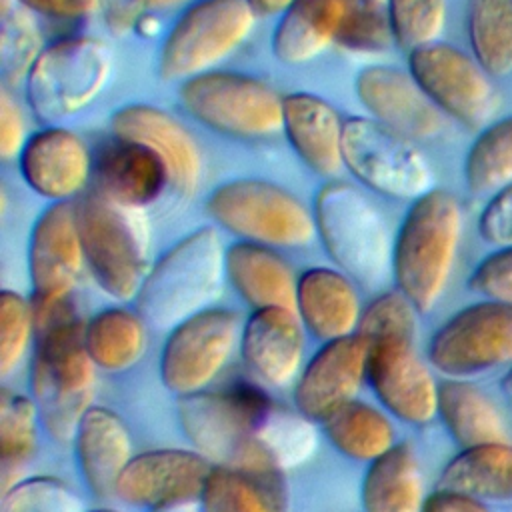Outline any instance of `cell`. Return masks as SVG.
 Instances as JSON below:
<instances>
[{
	"instance_id": "d6a6232c",
	"label": "cell",
	"mask_w": 512,
	"mask_h": 512,
	"mask_svg": "<svg viewBox=\"0 0 512 512\" xmlns=\"http://www.w3.org/2000/svg\"><path fill=\"white\" fill-rule=\"evenodd\" d=\"M84 340L98 368L108 372L126 370L144 354V318L128 308H106L86 322Z\"/></svg>"
},
{
	"instance_id": "ffe728a7",
	"label": "cell",
	"mask_w": 512,
	"mask_h": 512,
	"mask_svg": "<svg viewBox=\"0 0 512 512\" xmlns=\"http://www.w3.org/2000/svg\"><path fill=\"white\" fill-rule=\"evenodd\" d=\"M354 90L372 120L412 142L428 140L442 132L444 114L408 70L388 64L366 66L358 72Z\"/></svg>"
},
{
	"instance_id": "603a6c76",
	"label": "cell",
	"mask_w": 512,
	"mask_h": 512,
	"mask_svg": "<svg viewBox=\"0 0 512 512\" xmlns=\"http://www.w3.org/2000/svg\"><path fill=\"white\" fill-rule=\"evenodd\" d=\"M282 132L296 156L314 174L332 178L344 168V120L322 96L302 90L284 94Z\"/></svg>"
},
{
	"instance_id": "836d02e7",
	"label": "cell",
	"mask_w": 512,
	"mask_h": 512,
	"mask_svg": "<svg viewBox=\"0 0 512 512\" xmlns=\"http://www.w3.org/2000/svg\"><path fill=\"white\" fill-rule=\"evenodd\" d=\"M322 426L334 448L354 460L372 462L394 446L390 420L380 410L360 400H350L340 406Z\"/></svg>"
},
{
	"instance_id": "d6986e66",
	"label": "cell",
	"mask_w": 512,
	"mask_h": 512,
	"mask_svg": "<svg viewBox=\"0 0 512 512\" xmlns=\"http://www.w3.org/2000/svg\"><path fill=\"white\" fill-rule=\"evenodd\" d=\"M18 170L26 186L48 202L78 200L92 178L94 154L70 128L44 126L28 136Z\"/></svg>"
},
{
	"instance_id": "e0dca14e",
	"label": "cell",
	"mask_w": 512,
	"mask_h": 512,
	"mask_svg": "<svg viewBox=\"0 0 512 512\" xmlns=\"http://www.w3.org/2000/svg\"><path fill=\"white\" fill-rule=\"evenodd\" d=\"M114 136L150 148L166 166L170 190L180 198L196 194L202 180V152L192 132L168 110L154 104H126L110 116Z\"/></svg>"
},
{
	"instance_id": "ab89813d",
	"label": "cell",
	"mask_w": 512,
	"mask_h": 512,
	"mask_svg": "<svg viewBox=\"0 0 512 512\" xmlns=\"http://www.w3.org/2000/svg\"><path fill=\"white\" fill-rule=\"evenodd\" d=\"M386 18L394 44L404 52L440 40L448 0H386Z\"/></svg>"
},
{
	"instance_id": "9a60e30c",
	"label": "cell",
	"mask_w": 512,
	"mask_h": 512,
	"mask_svg": "<svg viewBox=\"0 0 512 512\" xmlns=\"http://www.w3.org/2000/svg\"><path fill=\"white\" fill-rule=\"evenodd\" d=\"M416 336H386L364 342L366 378L378 400L408 424H426L438 414V384L414 348Z\"/></svg>"
},
{
	"instance_id": "9c48e42d",
	"label": "cell",
	"mask_w": 512,
	"mask_h": 512,
	"mask_svg": "<svg viewBox=\"0 0 512 512\" xmlns=\"http://www.w3.org/2000/svg\"><path fill=\"white\" fill-rule=\"evenodd\" d=\"M256 14L246 0H196L166 32L158 74L166 82L216 70L252 34Z\"/></svg>"
},
{
	"instance_id": "5b68a950",
	"label": "cell",
	"mask_w": 512,
	"mask_h": 512,
	"mask_svg": "<svg viewBox=\"0 0 512 512\" xmlns=\"http://www.w3.org/2000/svg\"><path fill=\"white\" fill-rule=\"evenodd\" d=\"M316 234L338 270L364 288H378L392 272V246L384 216L356 186L328 180L314 196Z\"/></svg>"
},
{
	"instance_id": "d4e9b609",
	"label": "cell",
	"mask_w": 512,
	"mask_h": 512,
	"mask_svg": "<svg viewBox=\"0 0 512 512\" xmlns=\"http://www.w3.org/2000/svg\"><path fill=\"white\" fill-rule=\"evenodd\" d=\"M358 0H294L278 18L270 38L274 56L302 66L338 44L342 28Z\"/></svg>"
},
{
	"instance_id": "681fc988",
	"label": "cell",
	"mask_w": 512,
	"mask_h": 512,
	"mask_svg": "<svg viewBox=\"0 0 512 512\" xmlns=\"http://www.w3.org/2000/svg\"><path fill=\"white\" fill-rule=\"evenodd\" d=\"M422 512H490V510L482 500L474 496H468L450 488H438L424 498Z\"/></svg>"
},
{
	"instance_id": "f6af8a7d",
	"label": "cell",
	"mask_w": 512,
	"mask_h": 512,
	"mask_svg": "<svg viewBox=\"0 0 512 512\" xmlns=\"http://www.w3.org/2000/svg\"><path fill=\"white\" fill-rule=\"evenodd\" d=\"M468 288L486 300L512 304V244L486 254L472 270Z\"/></svg>"
},
{
	"instance_id": "ee69618b",
	"label": "cell",
	"mask_w": 512,
	"mask_h": 512,
	"mask_svg": "<svg viewBox=\"0 0 512 512\" xmlns=\"http://www.w3.org/2000/svg\"><path fill=\"white\" fill-rule=\"evenodd\" d=\"M394 44L384 6L358 0L342 28L336 48L352 54H382Z\"/></svg>"
},
{
	"instance_id": "ac0fdd59",
	"label": "cell",
	"mask_w": 512,
	"mask_h": 512,
	"mask_svg": "<svg viewBox=\"0 0 512 512\" xmlns=\"http://www.w3.org/2000/svg\"><path fill=\"white\" fill-rule=\"evenodd\" d=\"M82 266L84 252L76 222V202H50L30 230V300L46 302L70 296Z\"/></svg>"
},
{
	"instance_id": "3957f363",
	"label": "cell",
	"mask_w": 512,
	"mask_h": 512,
	"mask_svg": "<svg viewBox=\"0 0 512 512\" xmlns=\"http://www.w3.org/2000/svg\"><path fill=\"white\" fill-rule=\"evenodd\" d=\"M226 276V250L214 226L180 238L148 270L136 312L158 328H174L202 312L220 294Z\"/></svg>"
},
{
	"instance_id": "1f68e13d",
	"label": "cell",
	"mask_w": 512,
	"mask_h": 512,
	"mask_svg": "<svg viewBox=\"0 0 512 512\" xmlns=\"http://www.w3.org/2000/svg\"><path fill=\"white\" fill-rule=\"evenodd\" d=\"M438 416L462 448L506 440L500 408L466 378H448L438 384Z\"/></svg>"
},
{
	"instance_id": "74e56055",
	"label": "cell",
	"mask_w": 512,
	"mask_h": 512,
	"mask_svg": "<svg viewBox=\"0 0 512 512\" xmlns=\"http://www.w3.org/2000/svg\"><path fill=\"white\" fill-rule=\"evenodd\" d=\"M256 440L284 470L310 458L316 448V428L302 412H288L272 404L256 430Z\"/></svg>"
},
{
	"instance_id": "5bb4252c",
	"label": "cell",
	"mask_w": 512,
	"mask_h": 512,
	"mask_svg": "<svg viewBox=\"0 0 512 512\" xmlns=\"http://www.w3.org/2000/svg\"><path fill=\"white\" fill-rule=\"evenodd\" d=\"M240 334L238 316L228 308H206L176 324L160 356L166 388L180 396L204 390L230 360Z\"/></svg>"
},
{
	"instance_id": "277c9868",
	"label": "cell",
	"mask_w": 512,
	"mask_h": 512,
	"mask_svg": "<svg viewBox=\"0 0 512 512\" xmlns=\"http://www.w3.org/2000/svg\"><path fill=\"white\" fill-rule=\"evenodd\" d=\"M74 202L90 276L114 300L136 298L148 274L150 226L144 208L120 204L96 188Z\"/></svg>"
},
{
	"instance_id": "7a4b0ae2",
	"label": "cell",
	"mask_w": 512,
	"mask_h": 512,
	"mask_svg": "<svg viewBox=\"0 0 512 512\" xmlns=\"http://www.w3.org/2000/svg\"><path fill=\"white\" fill-rule=\"evenodd\" d=\"M464 214L460 200L444 188H432L412 200L392 246L396 288L428 312L442 298L462 238Z\"/></svg>"
},
{
	"instance_id": "484cf974",
	"label": "cell",
	"mask_w": 512,
	"mask_h": 512,
	"mask_svg": "<svg viewBox=\"0 0 512 512\" xmlns=\"http://www.w3.org/2000/svg\"><path fill=\"white\" fill-rule=\"evenodd\" d=\"M296 314L322 340L350 336L362 316L354 280L336 268H306L296 284Z\"/></svg>"
},
{
	"instance_id": "7c38bea8",
	"label": "cell",
	"mask_w": 512,
	"mask_h": 512,
	"mask_svg": "<svg viewBox=\"0 0 512 512\" xmlns=\"http://www.w3.org/2000/svg\"><path fill=\"white\" fill-rule=\"evenodd\" d=\"M428 360L448 378L512 364V304L482 300L454 312L432 334Z\"/></svg>"
},
{
	"instance_id": "44dd1931",
	"label": "cell",
	"mask_w": 512,
	"mask_h": 512,
	"mask_svg": "<svg viewBox=\"0 0 512 512\" xmlns=\"http://www.w3.org/2000/svg\"><path fill=\"white\" fill-rule=\"evenodd\" d=\"M366 364L368 348L358 334L326 340L298 376L294 388L298 412L324 422L340 406L354 400L366 378Z\"/></svg>"
},
{
	"instance_id": "ba28073f",
	"label": "cell",
	"mask_w": 512,
	"mask_h": 512,
	"mask_svg": "<svg viewBox=\"0 0 512 512\" xmlns=\"http://www.w3.org/2000/svg\"><path fill=\"white\" fill-rule=\"evenodd\" d=\"M180 104L210 130L234 138H268L282 132V100L262 78L210 70L180 82Z\"/></svg>"
},
{
	"instance_id": "7dc6e473",
	"label": "cell",
	"mask_w": 512,
	"mask_h": 512,
	"mask_svg": "<svg viewBox=\"0 0 512 512\" xmlns=\"http://www.w3.org/2000/svg\"><path fill=\"white\" fill-rule=\"evenodd\" d=\"M26 124L24 114L10 94L8 86L0 90V158L4 162L18 160L24 144H26Z\"/></svg>"
},
{
	"instance_id": "f907efd6",
	"label": "cell",
	"mask_w": 512,
	"mask_h": 512,
	"mask_svg": "<svg viewBox=\"0 0 512 512\" xmlns=\"http://www.w3.org/2000/svg\"><path fill=\"white\" fill-rule=\"evenodd\" d=\"M256 18L282 16L294 0H246Z\"/></svg>"
},
{
	"instance_id": "c3c4849f",
	"label": "cell",
	"mask_w": 512,
	"mask_h": 512,
	"mask_svg": "<svg viewBox=\"0 0 512 512\" xmlns=\"http://www.w3.org/2000/svg\"><path fill=\"white\" fill-rule=\"evenodd\" d=\"M30 12L50 20L76 22L94 16L102 0H18Z\"/></svg>"
},
{
	"instance_id": "8fae6325",
	"label": "cell",
	"mask_w": 512,
	"mask_h": 512,
	"mask_svg": "<svg viewBox=\"0 0 512 512\" xmlns=\"http://www.w3.org/2000/svg\"><path fill=\"white\" fill-rule=\"evenodd\" d=\"M342 160L364 188L388 198L416 200L434 188V172L416 142L370 116L344 120Z\"/></svg>"
},
{
	"instance_id": "b9f144b4",
	"label": "cell",
	"mask_w": 512,
	"mask_h": 512,
	"mask_svg": "<svg viewBox=\"0 0 512 512\" xmlns=\"http://www.w3.org/2000/svg\"><path fill=\"white\" fill-rule=\"evenodd\" d=\"M418 308L396 288L376 296L364 310L356 334L364 342L386 336H416Z\"/></svg>"
},
{
	"instance_id": "f5cc1de1",
	"label": "cell",
	"mask_w": 512,
	"mask_h": 512,
	"mask_svg": "<svg viewBox=\"0 0 512 512\" xmlns=\"http://www.w3.org/2000/svg\"><path fill=\"white\" fill-rule=\"evenodd\" d=\"M502 390L512 396V364H510L508 372L502 376Z\"/></svg>"
},
{
	"instance_id": "60d3db41",
	"label": "cell",
	"mask_w": 512,
	"mask_h": 512,
	"mask_svg": "<svg viewBox=\"0 0 512 512\" xmlns=\"http://www.w3.org/2000/svg\"><path fill=\"white\" fill-rule=\"evenodd\" d=\"M0 512H82V502L64 482L34 476L4 490Z\"/></svg>"
},
{
	"instance_id": "8d00e7d4",
	"label": "cell",
	"mask_w": 512,
	"mask_h": 512,
	"mask_svg": "<svg viewBox=\"0 0 512 512\" xmlns=\"http://www.w3.org/2000/svg\"><path fill=\"white\" fill-rule=\"evenodd\" d=\"M44 50L34 12L18 0H0V74L4 86L24 84Z\"/></svg>"
},
{
	"instance_id": "11a10c76",
	"label": "cell",
	"mask_w": 512,
	"mask_h": 512,
	"mask_svg": "<svg viewBox=\"0 0 512 512\" xmlns=\"http://www.w3.org/2000/svg\"><path fill=\"white\" fill-rule=\"evenodd\" d=\"M92 512H118V510H92Z\"/></svg>"
},
{
	"instance_id": "f35d334b",
	"label": "cell",
	"mask_w": 512,
	"mask_h": 512,
	"mask_svg": "<svg viewBox=\"0 0 512 512\" xmlns=\"http://www.w3.org/2000/svg\"><path fill=\"white\" fill-rule=\"evenodd\" d=\"M36 416L38 406L34 400L2 392L0 398V458H2V478L4 490L10 488L16 470L30 458L36 444Z\"/></svg>"
},
{
	"instance_id": "4fadbf2b",
	"label": "cell",
	"mask_w": 512,
	"mask_h": 512,
	"mask_svg": "<svg viewBox=\"0 0 512 512\" xmlns=\"http://www.w3.org/2000/svg\"><path fill=\"white\" fill-rule=\"evenodd\" d=\"M408 72L444 116L468 128L484 126L498 108L492 76L474 56L448 42L408 52Z\"/></svg>"
},
{
	"instance_id": "30bf717a",
	"label": "cell",
	"mask_w": 512,
	"mask_h": 512,
	"mask_svg": "<svg viewBox=\"0 0 512 512\" xmlns=\"http://www.w3.org/2000/svg\"><path fill=\"white\" fill-rule=\"evenodd\" d=\"M272 404L260 386L236 382L224 392L200 390L182 396L178 420L204 458L234 466L256 444V430Z\"/></svg>"
},
{
	"instance_id": "7bdbcfd3",
	"label": "cell",
	"mask_w": 512,
	"mask_h": 512,
	"mask_svg": "<svg viewBox=\"0 0 512 512\" xmlns=\"http://www.w3.org/2000/svg\"><path fill=\"white\" fill-rule=\"evenodd\" d=\"M34 332L32 302L12 290L0 294V374L8 376L28 350Z\"/></svg>"
},
{
	"instance_id": "83f0119b",
	"label": "cell",
	"mask_w": 512,
	"mask_h": 512,
	"mask_svg": "<svg viewBox=\"0 0 512 512\" xmlns=\"http://www.w3.org/2000/svg\"><path fill=\"white\" fill-rule=\"evenodd\" d=\"M226 278L254 310L272 306L296 310L298 276L272 246L248 240L230 244Z\"/></svg>"
},
{
	"instance_id": "f546056e",
	"label": "cell",
	"mask_w": 512,
	"mask_h": 512,
	"mask_svg": "<svg viewBox=\"0 0 512 512\" xmlns=\"http://www.w3.org/2000/svg\"><path fill=\"white\" fill-rule=\"evenodd\" d=\"M424 498L420 462L406 442L372 460L364 474V512H422Z\"/></svg>"
},
{
	"instance_id": "e575fe53",
	"label": "cell",
	"mask_w": 512,
	"mask_h": 512,
	"mask_svg": "<svg viewBox=\"0 0 512 512\" xmlns=\"http://www.w3.org/2000/svg\"><path fill=\"white\" fill-rule=\"evenodd\" d=\"M466 34L472 56L492 78L512 72V0H468Z\"/></svg>"
},
{
	"instance_id": "bcb514c9",
	"label": "cell",
	"mask_w": 512,
	"mask_h": 512,
	"mask_svg": "<svg viewBox=\"0 0 512 512\" xmlns=\"http://www.w3.org/2000/svg\"><path fill=\"white\" fill-rule=\"evenodd\" d=\"M478 232L488 244H512V184L500 188L490 196L478 216Z\"/></svg>"
},
{
	"instance_id": "f1b7e54d",
	"label": "cell",
	"mask_w": 512,
	"mask_h": 512,
	"mask_svg": "<svg viewBox=\"0 0 512 512\" xmlns=\"http://www.w3.org/2000/svg\"><path fill=\"white\" fill-rule=\"evenodd\" d=\"M200 502L204 512H286L282 468L212 466Z\"/></svg>"
},
{
	"instance_id": "cb8c5ba5",
	"label": "cell",
	"mask_w": 512,
	"mask_h": 512,
	"mask_svg": "<svg viewBox=\"0 0 512 512\" xmlns=\"http://www.w3.org/2000/svg\"><path fill=\"white\" fill-rule=\"evenodd\" d=\"M296 310L256 308L240 334L246 364L270 386H286L300 372L304 334Z\"/></svg>"
},
{
	"instance_id": "6da1fadb",
	"label": "cell",
	"mask_w": 512,
	"mask_h": 512,
	"mask_svg": "<svg viewBox=\"0 0 512 512\" xmlns=\"http://www.w3.org/2000/svg\"><path fill=\"white\" fill-rule=\"evenodd\" d=\"M34 312L36 350L30 384L46 430L58 440H70L82 416L92 408L94 360L88 354L86 324L76 314L72 298L30 300Z\"/></svg>"
},
{
	"instance_id": "4316f807",
	"label": "cell",
	"mask_w": 512,
	"mask_h": 512,
	"mask_svg": "<svg viewBox=\"0 0 512 512\" xmlns=\"http://www.w3.org/2000/svg\"><path fill=\"white\" fill-rule=\"evenodd\" d=\"M76 458L90 490L106 498L116 494V482L132 460V440L126 424L108 408L92 406L80 420L76 434Z\"/></svg>"
},
{
	"instance_id": "8992f818",
	"label": "cell",
	"mask_w": 512,
	"mask_h": 512,
	"mask_svg": "<svg viewBox=\"0 0 512 512\" xmlns=\"http://www.w3.org/2000/svg\"><path fill=\"white\" fill-rule=\"evenodd\" d=\"M208 216L242 240L298 248L316 236L312 208L288 188L262 178H236L218 184L206 198Z\"/></svg>"
},
{
	"instance_id": "4dcf8cb0",
	"label": "cell",
	"mask_w": 512,
	"mask_h": 512,
	"mask_svg": "<svg viewBox=\"0 0 512 512\" xmlns=\"http://www.w3.org/2000/svg\"><path fill=\"white\" fill-rule=\"evenodd\" d=\"M440 488L482 502L512 500V444L506 440L462 448L440 472Z\"/></svg>"
},
{
	"instance_id": "d590c367",
	"label": "cell",
	"mask_w": 512,
	"mask_h": 512,
	"mask_svg": "<svg viewBox=\"0 0 512 512\" xmlns=\"http://www.w3.org/2000/svg\"><path fill=\"white\" fill-rule=\"evenodd\" d=\"M464 180L474 194H494L512 184V116L480 130L464 158Z\"/></svg>"
},
{
	"instance_id": "7402d4cb",
	"label": "cell",
	"mask_w": 512,
	"mask_h": 512,
	"mask_svg": "<svg viewBox=\"0 0 512 512\" xmlns=\"http://www.w3.org/2000/svg\"><path fill=\"white\" fill-rule=\"evenodd\" d=\"M92 178L98 192L136 208L150 206L170 188L168 170L150 148L114 134L96 148Z\"/></svg>"
},
{
	"instance_id": "52a82bcc",
	"label": "cell",
	"mask_w": 512,
	"mask_h": 512,
	"mask_svg": "<svg viewBox=\"0 0 512 512\" xmlns=\"http://www.w3.org/2000/svg\"><path fill=\"white\" fill-rule=\"evenodd\" d=\"M112 56L94 36L60 38L44 46L24 80L26 104L46 126L82 112L106 86Z\"/></svg>"
},
{
	"instance_id": "816d5d0a",
	"label": "cell",
	"mask_w": 512,
	"mask_h": 512,
	"mask_svg": "<svg viewBox=\"0 0 512 512\" xmlns=\"http://www.w3.org/2000/svg\"><path fill=\"white\" fill-rule=\"evenodd\" d=\"M130 2L138 12H156V10H168V8L182 6L190 0H130Z\"/></svg>"
},
{
	"instance_id": "db71d44e",
	"label": "cell",
	"mask_w": 512,
	"mask_h": 512,
	"mask_svg": "<svg viewBox=\"0 0 512 512\" xmlns=\"http://www.w3.org/2000/svg\"><path fill=\"white\" fill-rule=\"evenodd\" d=\"M366 2H370V4H378V6H384V4H386V0H366Z\"/></svg>"
},
{
	"instance_id": "2e32d148",
	"label": "cell",
	"mask_w": 512,
	"mask_h": 512,
	"mask_svg": "<svg viewBox=\"0 0 512 512\" xmlns=\"http://www.w3.org/2000/svg\"><path fill=\"white\" fill-rule=\"evenodd\" d=\"M212 466L200 452L150 450L134 456L116 482V496L134 506L170 510L200 500Z\"/></svg>"
}]
</instances>
